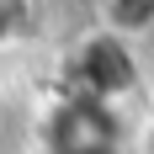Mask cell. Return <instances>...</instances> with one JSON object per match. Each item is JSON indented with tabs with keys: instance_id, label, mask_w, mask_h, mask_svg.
Instances as JSON below:
<instances>
[{
	"instance_id": "cell-1",
	"label": "cell",
	"mask_w": 154,
	"mask_h": 154,
	"mask_svg": "<svg viewBox=\"0 0 154 154\" xmlns=\"http://www.w3.org/2000/svg\"><path fill=\"white\" fill-rule=\"evenodd\" d=\"M106 21L122 32H143L154 21V0H106Z\"/></svg>"
}]
</instances>
